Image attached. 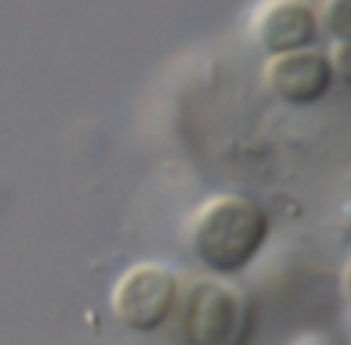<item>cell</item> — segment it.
<instances>
[{"label": "cell", "instance_id": "8", "mask_svg": "<svg viewBox=\"0 0 351 345\" xmlns=\"http://www.w3.org/2000/svg\"><path fill=\"white\" fill-rule=\"evenodd\" d=\"M291 345H346V342L340 337L329 334V331H304Z\"/></svg>", "mask_w": 351, "mask_h": 345}, {"label": "cell", "instance_id": "5", "mask_svg": "<svg viewBox=\"0 0 351 345\" xmlns=\"http://www.w3.org/2000/svg\"><path fill=\"white\" fill-rule=\"evenodd\" d=\"M318 36V14L304 0H266L252 16V38L266 55L307 49Z\"/></svg>", "mask_w": 351, "mask_h": 345}, {"label": "cell", "instance_id": "2", "mask_svg": "<svg viewBox=\"0 0 351 345\" xmlns=\"http://www.w3.org/2000/svg\"><path fill=\"white\" fill-rule=\"evenodd\" d=\"M178 329L184 345H250L258 326L252 296L230 277L200 274L181 285Z\"/></svg>", "mask_w": 351, "mask_h": 345}, {"label": "cell", "instance_id": "9", "mask_svg": "<svg viewBox=\"0 0 351 345\" xmlns=\"http://www.w3.org/2000/svg\"><path fill=\"white\" fill-rule=\"evenodd\" d=\"M340 285H343V296H346V301L351 304V257H348V263H346V268H343V279H340Z\"/></svg>", "mask_w": 351, "mask_h": 345}, {"label": "cell", "instance_id": "1", "mask_svg": "<svg viewBox=\"0 0 351 345\" xmlns=\"http://www.w3.org/2000/svg\"><path fill=\"white\" fill-rule=\"evenodd\" d=\"M269 214L244 194L208 197L186 225L192 257L217 277L241 274L269 241Z\"/></svg>", "mask_w": 351, "mask_h": 345}, {"label": "cell", "instance_id": "4", "mask_svg": "<svg viewBox=\"0 0 351 345\" xmlns=\"http://www.w3.org/2000/svg\"><path fill=\"white\" fill-rule=\"evenodd\" d=\"M263 85L282 104L310 107L332 90L335 74H332L329 58L307 47V49H293L282 55H269L263 63Z\"/></svg>", "mask_w": 351, "mask_h": 345}, {"label": "cell", "instance_id": "7", "mask_svg": "<svg viewBox=\"0 0 351 345\" xmlns=\"http://www.w3.org/2000/svg\"><path fill=\"white\" fill-rule=\"evenodd\" d=\"M326 58H329L335 79H340L346 88H351V41H335Z\"/></svg>", "mask_w": 351, "mask_h": 345}, {"label": "cell", "instance_id": "3", "mask_svg": "<svg viewBox=\"0 0 351 345\" xmlns=\"http://www.w3.org/2000/svg\"><path fill=\"white\" fill-rule=\"evenodd\" d=\"M181 279L162 263H137L126 268L112 293L110 307L115 320L137 334L159 331L178 307Z\"/></svg>", "mask_w": 351, "mask_h": 345}, {"label": "cell", "instance_id": "6", "mask_svg": "<svg viewBox=\"0 0 351 345\" xmlns=\"http://www.w3.org/2000/svg\"><path fill=\"white\" fill-rule=\"evenodd\" d=\"M315 14L332 41H351V0H324Z\"/></svg>", "mask_w": 351, "mask_h": 345}]
</instances>
